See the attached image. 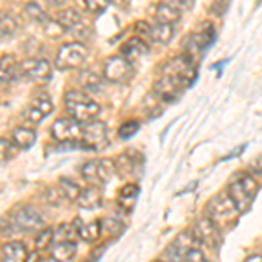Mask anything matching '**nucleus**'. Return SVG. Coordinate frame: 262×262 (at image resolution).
Segmentation results:
<instances>
[{"mask_svg":"<svg viewBox=\"0 0 262 262\" xmlns=\"http://www.w3.org/2000/svg\"><path fill=\"white\" fill-rule=\"evenodd\" d=\"M65 111L67 114L81 124L96 121L100 116V105L82 90H72L65 95Z\"/></svg>","mask_w":262,"mask_h":262,"instance_id":"1","label":"nucleus"},{"mask_svg":"<svg viewBox=\"0 0 262 262\" xmlns=\"http://www.w3.org/2000/svg\"><path fill=\"white\" fill-rule=\"evenodd\" d=\"M257 191H259V185H257L255 179H253L250 173H238L231 180L229 187H227V194L234 201L239 213H245L250 208L253 198L257 196Z\"/></svg>","mask_w":262,"mask_h":262,"instance_id":"2","label":"nucleus"},{"mask_svg":"<svg viewBox=\"0 0 262 262\" xmlns=\"http://www.w3.org/2000/svg\"><path fill=\"white\" fill-rule=\"evenodd\" d=\"M163 74L170 75V77H173L175 81H179L182 86H184V90H187V88L196 81V75H198L196 61H192L191 58L182 53L166 63Z\"/></svg>","mask_w":262,"mask_h":262,"instance_id":"3","label":"nucleus"},{"mask_svg":"<svg viewBox=\"0 0 262 262\" xmlns=\"http://www.w3.org/2000/svg\"><path fill=\"white\" fill-rule=\"evenodd\" d=\"M215 40V28L212 25H203L200 30L192 32L191 35L187 37V40H185L184 44V54L185 56H189L192 61L200 60L203 54L206 53V49L210 48V46L213 44Z\"/></svg>","mask_w":262,"mask_h":262,"instance_id":"4","label":"nucleus"},{"mask_svg":"<svg viewBox=\"0 0 262 262\" xmlns=\"http://www.w3.org/2000/svg\"><path fill=\"white\" fill-rule=\"evenodd\" d=\"M88 58V48L81 42H69L61 46L60 51L56 53V65L58 70H75L86 61Z\"/></svg>","mask_w":262,"mask_h":262,"instance_id":"5","label":"nucleus"},{"mask_svg":"<svg viewBox=\"0 0 262 262\" xmlns=\"http://www.w3.org/2000/svg\"><path fill=\"white\" fill-rule=\"evenodd\" d=\"M42 226H44V219L39 210L33 206H21L14 213L9 215V231L30 232L40 229Z\"/></svg>","mask_w":262,"mask_h":262,"instance_id":"6","label":"nucleus"},{"mask_svg":"<svg viewBox=\"0 0 262 262\" xmlns=\"http://www.w3.org/2000/svg\"><path fill=\"white\" fill-rule=\"evenodd\" d=\"M238 208H236L234 201L231 200V196L226 192L217 194L210 200L208 206H206V215L215 222V224H226L236 219L238 215Z\"/></svg>","mask_w":262,"mask_h":262,"instance_id":"7","label":"nucleus"},{"mask_svg":"<svg viewBox=\"0 0 262 262\" xmlns=\"http://www.w3.org/2000/svg\"><path fill=\"white\" fill-rule=\"evenodd\" d=\"M196 243H200L194 236L192 229L182 231L173 242L168 245V248L164 250L163 257L164 262H185L187 253L196 247Z\"/></svg>","mask_w":262,"mask_h":262,"instance_id":"8","label":"nucleus"},{"mask_svg":"<svg viewBox=\"0 0 262 262\" xmlns=\"http://www.w3.org/2000/svg\"><path fill=\"white\" fill-rule=\"evenodd\" d=\"M51 137L56 142H81L82 138V124L72 117H60L51 126Z\"/></svg>","mask_w":262,"mask_h":262,"instance_id":"9","label":"nucleus"},{"mask_svg":"<svg viewBox=\"0 0 262 262\" xmlns=\"http://www.w3.org/2000/svg\"><path fill=\"white\" fill-rule=\"evenodd\" d=\"M133 75V65L121 54L111 56L103 65V77L108 82H126Z\"/></svg>","mask_w":262,"mask_h":262,"instance_id":"10","label":"nucleus"},{"mask_svg":"<svg viewBox=\"0 0 262 262\" xmlns=\"http://www.w3.org/2000/svg\"><path fill=\"white\" fill-rule=\"evenodd\" d=\"M19 74L23 77L30 79L37 82H48L53 77V67L44 58H32V60H25L19 65Z\"/></svg>","mask_w":262,"mask_h":262,"instance_id":"11","label":"nucleus"},{"mask_svg":"<svg viewBox=\"0 0 262 262\" xmlns=\"http://www.w3.org/2000/svg\"><path fill=\"white\" fill-rule=\"evenodd\" d=\"M192 232L198 242L203 245H208L210 248H217L219 245H221L222 236H221V229H219V224H215L208 215L201 217L200 221L196 222Z\"/></svg>","mask_w":262,"mask_h":262,"instance_id":"12","label":"nucleus"},{"mask_svg":"<svg viewBox=\"0 0 262 262\" xmlns=\"http://www.w3.org/2000/svg\"><path fill=\"white\" fill-rule=\"evenodd\" d=\"M107 138H108V129H107V124L101 121H91V122H86L82 126V138H81V143L86 145V149H100L107 143Z\"/></svg>","mask_w":262,"mask_h":262,"instance_id":"13","label":"nucleus"},{"mask_svg":"<svg viewBox=\"0 0 262 262\" xmlns=\"http://www.w3.org/2000/svg\"><path fill=\"white\" fill-rule=\"evenodd\" d=\"M184 91H185L184 86L166 74H161V77L154 84V95L161 101H164V103H173V101H177Z\"/></svg>","mask_w":262,"mask_h":262,"instance_id":"14","label":"nucleus"},{"mask_svg":"<svg viewBox=\"0 0 262 262\" xmlns=\"http://www.w3.org/2000/svg\"><path fill=\"white\" fill-rule=\"evenodd\" d=\"M54 105L53 100L46 95H40L39 98L32 100V103L28 105V108L25 111V119H27L30 124H39L53 112Z\"/></svg>","mask_w":262,"mask_h":262,"instance_id":"15","label":"nucleus"},{"mask_svg":"<svg viewBox=\"0 0 262 262\" xmlns=\"http://www.w3.org/2000/svg\"><path fill=\"white\" fill-rule=\"evenodd\" d=\"M156 23H164V25H173L182 18V9H180V0H161L156 7Z\"/></svg>","mask_w":262,"mask_h":262,"instance_id":"16","label":"nucleus"},{"mask_svg":"<svg viewBox=\"0 0 262 262\" xmlns=\"http://www.w3.org/2000/svg\"><path fill=\"white\" fill-rule=\"evenodd\" d=\"M147 53H149V44H147L145 40H142L140 37L135 35L122 44L119 54L133 65L135 61H140Z\"/></svg>","mask_w":262,"mask_h":262,"instance_id":"17","label":"nucleus"},{"mask_svg":"<svg viewBox=\"0 0 262 262\" xmlns=\"http://www.w3.org/2000/svg\"><path fill=\"white\" fill-rule=\"evenodd\" d=\"M75 229H77V236L86 243H95L101 236V221H91L88 224H82L79 219L74 222Z\"/></svg>","mask_w":262,"mask_h":262,"instance_id":"18","label":"nucleus"},{"mask_svg":"<svg viewBox=\"0 0 262 262\" xmlns=\"http://www.w3.org/2000/svg\"><path fill=\"white\" fill-rule=\"evenodd\" d=\"M138 194H140V189H138L137 184H126L124 187L117 192V205H119L126 213H131L135 210V206H137Z\"/></svg>","mask_w":262,"mask_h":262,"instance_id":"19","label":"nucleus"},{"mask_svg":"<svg viewBox=\"0 0 262 262\" xmlns=\"http://www.w3.org/2000/svg\"><path fill=\"white\" fill-rule=\"evenodd\" d=\"M28 250L25 243L9 242L2 247V262H27Z\"/></svg>","mask_w":262,"mask_h":262,"instance_id":"20","label":"nucleus"},{"mask_svg":"<svg viewBox=\"0 0 262 262\" xmlns=\"http://www.w3.org/2000/svg\"><path fill=\"white\" fill-rule=\"evenodd\" d=\"M101 201H103V196H101L100 187L90 185V187L82 189L81 196H79V200H77V205L81 206L82 210H96L101 206Z\"/></svg>","mask_w":262,"mask_h":262,"instance_id":"21","label":"nucleus"},{"mask_svg":"<svg viewBox=\"0 0 262 262\" xmlns=\"http://www.w3.org/2000/svg\"><path fill=\"white\" fill-rule=\"evenodd\" d=\"M54 21L60 25L63 30H75V28H79L82 25V16L74 7H67V9H61L58 12Z\"/></svg>","mask_w":262,"mask_h":262,"instance_id":"22","label":"nucleus"},{"mask_svg":"<svg viewBox=\"0 0 262 262\" xmlns=\"http://www.w3.org/2000/svg\"><path fill=\"white\" fill-rule=\"evenodd\" d=\"M77 252V245L74 239H63V242H56V245L51 250V257L54 262H69L75 257Z\"/></svg>","mask_w":262,"mask_h":262,"instance_id":"23","label":"nucleus"},{"mask_svg":"<svg viewBox=\"0 0 262 262\" xmlns=\"http://www.w3.org/2000/svg\"><path fill=\"white\" fill-rule=\"evenodd\" d=\"M11 140H12V143H14V147L27 150V149H30L33 143H35L37 133L32 128H27V126H18V128H14V131H12Z\"/></svg>","mask_w":262,"mask_h":262,"instance_id":"24","label":"nucleus"},{"mask_svg":"<svg viewBox=\"0 0 262 262\" xmlns=\"http://www.w3.org/2000/svg\"><path fill=\"white\" fill-rule=\"evenodd\" d=\"M142 163V159H137V156L131 154V152H124L119 158L114 161L116 164V171H119V175L122 177H129V175H137V164Z\"/></svg>","mask_w":262,"mask_h":262,"instance_id":"25","label":"nucleus"},{"mask_svg":"<svg viewBox=\"0 0 262 262\" xmlns=\"http://www.w3.org/2000/svg\"><path fill=\"white\" fill-rule=\"evenodd\" d=\"M175 37V27L173 25H164V23H156L152 25L150 30V42H158V44H170Z\"/></svg>","mask_w":262,"mask_h":262,"instance_id":"26","label":"nucleus"},{"mask_svg":"<svg viewBox=\"0 0 262 262\" xmlns=\"http://www.w3.org/2000/svg\"><path fill=\"white\" fill-rule=\"evenodd\" d=\"M18 74H19V67L11 54H6V56L0 58V84L11 82Z\"/></svg>","mask_w":262,"mask_h":262,"instance_id":"27","label":"nucleus"},{"mask_svg":"<svg viewBox=\"0 0 262 262\" xmlns=\"http://www.w3.org/2000/svg\"><path fill=\"white\" fill-rule=\"evenodd\" d=\"M116 173V164L112 159H96V185L107 184Z\"/></svg>","mask_w":262,"mask_h":262,"instance_id":"28","label":"nucleus"},{"mask_svg":"<svg viewBox=\"0 0 262 262\" xmlns=\"http://www.w3.org/2000/svg\"><path fill=\"white\" fill-rule=\"evenodd\" d=\"M77 82L81 84L82 91H95L101 86V79L100 75H96L91 70H82L77 77Z\"/></svg>","mask_w":262,"mask_h":262,"instance_id":"29","label":"nucleus"},{"mask_svg":"<svg viewBox=\"0 0 262 262\" xmlns=\"http://www.w3.org/2000/svg\"><path fill=\"white\" fill-rule=\"evenodd\" d=\"M58 187H60V191H61L63 196H65L67 201H77L79 196H81V192H82V189L79 187L75 182H72L70 179H60Z\"/></svg>","mask_w":262,"mask_h":262,"instance_id":"30","label":"nucleus"},{"mask_svg":"<svg viewBox=\"0 0 262 262\" xmlns=\"http://www.w3.org/2000/svg\"><path fill=\"white\" fill-rule=\"evenodd\" d=\"M54 243V229H51V227H44V229L39 231V234H37L35 238V248L39 252L46 250V248L53 247Z\"/></svg>","mask_w":262,"mask_h":262,"instance_id":"31","label":"nucleus"},{"mask_svg":"<svg viewBox=\"0 0 262 262\" xmlns=\"http://www.w3.org/2000/svg\"><path fill=\"white\" fill-rule=\"evenodd\" d=\"M23 12H25V16H27L28 19H32V21H35V23H40V25H46L48 23V16H46V12L40 9L37 4H33V2H30V4H27L25 6V9H23Z\"/></svg>","mask_w":262,"mask_h":262,"instance_id":"32","label":"nucleus"},{"mask_svg":"<svg viewBox=\"0 0 262 262\" xmlns=\"http://www.w3.org/2000/svg\"><path fill=\"white\" fill-rule=\"evenodd\" d=\"M16 19L12 18L11 14H6V12H0V39L4 37H11L12 33L16 32Z\"/></svg>","mask_w":262,"mask_h":262,"instance_id":"33","label":"nucleus"},{"mask_svg":"<svg viewBox=\"0 0 262 262\" xmlns=\"http://www.w3.org/2000/svg\"><path fill=\"white\" fill-rule=\"evenodd\" d=\"M107 231L108 236H119L122 231H124V226L114 217H108V219H103L101 221V231Z\"/></svg>","mask_w":262,"mask_h":262,"instance_id":"34","label":"nucleus"},{"mask_svg":"<svg viewBox=\"0 0 262 262\" xmlns=\"http://www.w3.org/2000/svg\"><path fill=\"white\" fill-rule=\"evenodd\" d=\"M138 129H140V122L138 121H126L119 126V137L122 140H128V138L135 137L138 133Z\"/></svg>","mask_w":262,"mask_h":262,"instance_id":"35","label":"nucleus"},{"mask_svg":"<svg viewBox=\"0 0 262 262\" xmlns=\"http://www.w3.org/2000/svg\"><path fill=\"white\" fill-rule=\"evenodd\" d=\"M81 177L86 182H90V184L96 185V159H93V161H86L82 164Z\"/></svg>","mask_w":262,"mask_h":262,"instance_id":"36","label":"nucleus"},{"mask_svg":"<svg viewBox=\"0 0 262 262\" xmlns=\"http://www.w3.org/2000/svg\"><path fill=\"white\" fill-rule=\"evenodd\" d=\"M84 6L91 14H101L111 6V0H84Z\"/></svg>","mask_w":262,"mask_h":262,"instance_id":"37","label":"nucleus"},{"mask_svg":"<svg viewBox=\"0 0 262 262\" xmlns=\"http://www.w3.org/2000/svg\"><path fill=\"white\" fill-rule=\"evenodd\" d=\"M229 2L231 0H212L210 11H212L215 16H222L224 12L227 11V7H229Z\"/></svg>","mask_w":262,"mask_h":262,"instance_id":"38","label":"nucleus"},{"mask_svg":"<svg viewBox=\"0 0 262 262\" xmlns=\"http://www.w3.org/2000/svg\"><path fill=\"white\" fill-rule=\"evenodd\" d=\"M185 262H208V259H206V255L200 248L194 247L192 250L187 253V257H185Z\"/></svg>","mask_w":262,"mask_h":262,"instance_id":"39","label":"nucleus"},{"mask_svg":"<svg viewBox=\"0 0 262 262\" xmlns=\"http://www.w3.org/2000/svg\"><path fill=\"white\" fill-rule=\"evenodd\" d=\"M9 152H11L9 142L0 138V164H4L7 161V158H9Z\"/></svg>","mask_w":262,"mask_h":262,"instance_id":"40","label":"nucleus"},{"mask_svg":"<svg viewBox=\"0 0 262 262\" xmlns=\"http://www.w3.org/2000/svg\"><path fill=\"white\" fill-rule=\"evenodd\" d=\"M250 170L253 173H257V175H262V156H259V158H255L250 164Z\"/></svg>","mask_w":262,"mask_h":262,"instance_id":"41","label":"nucleus"},{"mask_svg":"<svg viewBox=\"0 0 262 262\" xmlns=\"http://www.w3.org/2000/svg\"><path fill=\"white\" fill-rule=\"evenodd\" d=\"M243 262H262V255L260 253H252V255H248Z\"/></svg>","mask_w":262,"mask_h":262,"instance_id":"42","label":"nucleus"},{"mask_svg":"<svg viewBox=\"0 0 262 262\" xmlns=\"http://www.w3.org/2000/svg\"><path fill=\"white\" fill-rule=\"evenodd\" d=\"M46 2H48L51 7H60L67 2V0H46Z\"/></svg>","mask_w":262,"mask_h":262,"instance_id":"43","label":"nucleus"},{"mask_svg":"<svg viewBox=\"0 0 262 262\" xmlns=\"http://www.w3.org/2000/svg\"><path fill=\"white\" fill-rule=\"evenodd\" d=\"M152 262H164V260H161V259H158V260H152Z\"/></svg>","mask_w":262,"mask_h":262,"instance_id":"44","label":"nucleus"}]
</instances>
